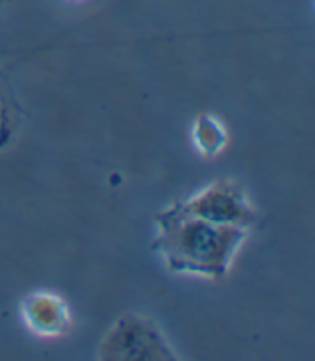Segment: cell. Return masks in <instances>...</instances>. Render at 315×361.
<instances>
[{"label":"cell","instance_id":"obj_1","mask_svg":"<svg viewBox=\"0 0 315 361\" xmlns=\"http://www.w3.org/2000/svg\"><path fill=\"white\" fill-rule=\"evenodd\" d=\"M157 228L155 248L167 270L204 278L226 276L248 238V228L214 224L168 209L157 216Z\"/></svg>","mask_w":315,"mask_h":361},{"label":"cell","instance_id":"obj_2","mask_svg":"<svg viewBox=\"0 0 315 361\" xmlns=\"http://www.w3.org/2000/svg\"><path fill=\"white\" fill-rule=\"evenodd\" d=\"M95 357L101 361H175L177 353L153 319L125 314L105 334Z\"/></svg>","mask_w":315,"mask_h":361},{"label":"cell","instance_id":"obj_6","mask_svg":"<svg viewBox=\"0 0 315 361\" xmlns=\"http://www.w3.org/2000/svg\"><path fill=\"white\" fill-rule=\"evenodd\" d=\"M6 111H4V102L0 97V143L4 141V133H6Z\"/></svg>","mask_w":315,"mask_h":361},{"label":"cell","instance_id":"obj_5","mask_svg":"<svg viewBox=\"0 0 315 361\" xmlns=\"http://www.w3.org/2000/svg\"><path fill=\"white\" fill-rule=\"evenodd\" d=\"M192 141L204 157H214L226 147V129L216 117L199 116L192 126Z\"/></svg>","mask_w":315,"mask_h":361},{"label":"cell","instance_id":"obj_3","mask_svg":"<svg viewBox=\"0 0 315 361\" xmlns=\"http://www.w3.org/2000/svg\"><path fill=\"white\" fill-rule=\"evenodd\" d=\"M171 213L194 216L214 224H230L240 228H252L258 214L248 201L246 192L234 180H214L190 199L177 202L168 209Z\"/></svg>","mask_w":315,"mask_h":361},{"label":"cell","instance_id":"obj_4","mask_svg":"<svg viewBox=\"0 0 315 361\" xmlns=\"http://www.w3.org/2000/svg\"><path fill=\"white\" fill-rule=\"evenodd\" d=\"M22 319L38 338H62L70 329V310L62 298L50 292H34L22 302Z\"/></svg>","mask_w":315,"mask_h":361}]
</instances>
